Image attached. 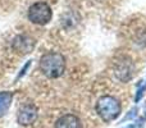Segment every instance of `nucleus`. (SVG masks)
I'll list each match as a JSON object with an SVG mask.
<instances>
[{
  "mask_svg": "<svg viewBox=\"0 0 146 128\" xmlns=\"http://www.w3.org/2000/svg\"><path fill=\"white\" fill-rule=\"evenodd\" d=\"M40 70L49 78H58L66 70V59L60 53L49 51L41 56Z\"/></svg>",
  "mask_w": 146,
  "mask_h": 128,
  "instance_id": "1",
  "label": "nucleus"
},
{
  "mask_svg": "<svg viewBox=\"0 0 146 128\" xmlns=\"http://www.w3.org/2000/svg\"><path fill=\"white\" fill-rule=\"evenodd\" d=\"M96 113L104 122H111L121 114V104L113 96H101L96 103Z\"/></svg>",
  "mask_w": 146,
  "mask_h": 128,
  "instance_id": "2",
  "label": "nucleus"
},
{
  "mask_svg": "<svg viewBox=\"0 0 146 128\" xmlns=\"http://www.w3.org/2000/svg\"><path fill=\"white\" fill-rule=\"evenodd\" d=\"M53 17L51 8L48 3L45 1H37L32 4L28 9V19L35 25L44 26L49 23Z\"/></svg>",
  "mask_w": 146,
  "mask_h": 128,
  "instance_id": "3",
  "label": "nucleus"
},
{
  "mask_svg": "<svg viewBox=\"0 0 146 128\" xmlns=\"http://www.w3.org/2000/svg\"><path fill=\"white\" fill-rule=\"evenodd\" d=\"M37 119V108L33 104H27L23 105L19 109L18 113V123L22 126H30V124L35 123Z\"/></svg>",
  "mask_w": 146,
  "mask_h": 128,
  "instance_id": "4",
  "label": "nucleus"
},
{
  "mask_svg": "<svg viewBox=\"0 0 146 128\" xmlns=\"http://www.w3.org/2000/svg\"><path fill=\"white\" fill-rule=\"evenodd\" d=\"M13 48L19 54H23V55H25V54H30L31 51L33 50V48H35V41L31 37H28V36L21 35L14 38V41H13Z\"/></svg>",
  "mask_w": 146,
  "mask_h": 128,
  "instance_id": "5",
  "label": "nucleus"
},
{
  "mask_svg": "<svg viewBox=\"0 0 146 128\" xmlns=\"http://www.w3.org/2000/svg\"><path fill=\"white\" fill-rule=\"evenodd\" d=\"M55 128H82V123L74 114H66L56 121Z\"/></svg>",
  "mask_w": 146,
  "mask_h": 128,
  "instance_id": "6",
  "label": "nucleus"
},
{
  "mask_svg": "<svg viewBox=\"0 0 146 128\" xmlns=\"http://www.w3.org/2000/svg\"><path fill=\"white\" fill-rule=\"evenodd\" d=\"M12 100H13L12 92H8V91L0 92V117H3L8 111L10 104H12Z\"/></svg>",
  "mask_w": 146,
  "mask_h": 128,
  "instance_id": "7",
  "label": "nucleus"
}]
</instances>
